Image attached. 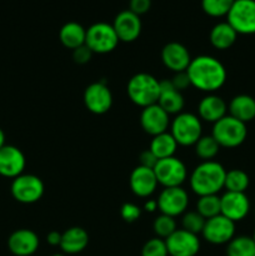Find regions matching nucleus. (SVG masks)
I'll return each mask as SVG.
<instances>
[{
    "label": "nucleus",
    "mask_w": 255,
    "mask_h": 256,
    "mask_svg": "<svg viewBox=\"0 0 255 256\" xmlns=\"http://www.w3.org/2000/svg\"><path fill=\"white\" fill-rule=\"evenodd\" d=\"M226 18L238 35L255 34V0H235Z\"/></svg>",
    "instance_id": "nucleus-8"
},
{
    "label": "nucleus",
    "mask_w": 255,
    "mask_h": 256,
    "mask_svg": "<svg viewBox=\"0 0 255 256\" xmlns=\"http://www.w3.org/2000/svg\"><path fill=\"white\" fill-rule=\"evenodd\" d=\"M144 209L146 210L148 212H156V210H158V202L155 199L148 200V202L144 204Z\"/></svg>",
    "instance_id": "nucleus-42"
},
{
    "label": "nucleus",
    "mask_w": 255,
    "mask_h": 256,
    "mask_svg": "<svg viewBox=\"0 0 255 256\" xmlns=\"http://www.w3.org/2000/svg\"><path fill=\"white\" fill-rule=\"evenodd\" d=\"M235 0H202V8L212 18L226 16Z\"/></svg>",
    "instance_id": "nucleus-32"
},
{
    "label": "nucleus",
    "mask_w": 255,
    "mask_h": 256,
    "mask_svg": "<svg viewBox=\"0 0 255 256\" xmlns=\"http://www.w3.org/2000/svg\"><path fill=\"white\" fill-rule=\"evenodd\" d=\"M86 29L76 22H69L62 26L59 32V40L66 49L75 50L85 45Z\"/></svg>",
    "instance_id": "nucleus-25"
},
{
    "label": "nucleus",
    "mask_w": 255,
    "mask_h": 256,
    "mask_svg": "<svg viewBox=\"0 0 255 256\" xmlns=\"http://www.w3.org/2000/svg\"><path fill=\"white\" fill-rule=\"evenodd\" d=\"M89 244V234L80 226H72L62 232L59 248L65 255H75L84 252Z\"/></svg>",
    "instance_id": "nucleus-23"
},
{
    "label": "nucleus",
    "mask_w": 255,
    "mask_h": 256,
    "mask_svg": "<svg viewBox=\"0 0 255 256\" xmlns=\"http://www.w3.org/2000/svg\"><path fill=\"white\" fill-rule=\"evenodd\" d=\"M12 198L22 204H34L42 198L45 185L39 176L34 174H22L12 179L10 186Z\"/></svg>",
    "instance_id": "nucleus-7"
},
{
    "label": "nucleus",
    "mask_w": 255,
    "mask_h": 256,
    "mask_svg": "<svg viewBox=\"0 0 255 256\" xmlns=\"http://www.w3.org/2000/svg\"><path fill=\"white\" fill-rule=\"evenodd\" d=\"M92 54H94V52H92L86 45H82V46H79L78 49L72 50V59H74V62H76V64L84 65L92 60Z\"/></svg>",
    "instance_id": "nucleus-37"
},
{
    "label": "nucleus",
    "mask_w": 255,
    "mask_h": 256,
    "mask_svg": "<svg viewBox=\"0 0 255 256\" xmlns=\"http://www.w3.org/2000/svg\"><path fill=\"white\" fill-rule=\"evenodd\" d=\"M250 179L249 175L240 169H232L226 172L225 175L224 188L226 192H245L249 188Z\"/></svg>",
    "instance_id": "nucleus-30"
},
{
    "label": "nucleus",
    "mask_w": 255,
    "mask_h": 256,
    "mask_svg": "<svg viewBox=\"0 0 255 256\" xmlns=\"http://www.w3.org/2000/svg\"><path fill=\"white\" fill-rule=\"evenodd\" d=\"M192 58L185 45L182 42H172L164 45L162 49V62L169 70L175 72H186Z\"/></svg>",
    "instance_id": "nucleus-20"
},
{
    "label": "nucleus",
    "mask_w": 255,
    "mask_h": 256,
    "mask_svg": "<svg viewBox=\"0 0 255 256\" xmlns=\"http://www.w3.org/2000/svg\"><path fill=\"white\" fill-rule=\"evenodd\" d=\"M206 220L195 210V212H185L182 218V229L192 232L195 235L202 234Z\"/></svg>",
    "instance_id": "nucleus-34"
},
{
    "label": "nucleus",
    "mask_w": 255,
    "mask_h": 256,
    "mask_svg": "<svg viewBox=\"0 0 255 256\" xmlns=\"http://www.w3.org/2000/svg\"><path fill=\"white\" fill-rule=\"evenodd\" d=\"M226 256H255V242L252 236H234V239L228 242Z\"/></svg>",
    "instance_id": "nucleus-28"
},
{
    "label": "nucleus",
    "mask_w": 255,
    "mask_h": 256,
    "mask_svg": "<svg viewBox=\"0 0 255 256\" xmlns=\"http://www.w3.org/2000/svg\"><path fill=\"white\" fill-rule=\"evenodd\" d=\"M250 212L249 198L245 192H226L220 196V214L232 222H242Z\"/></svg>",
    "instance_id": "nucleus-14"
},
{
    "label": "nucleus",
    "mask_w": 255,
    "mask_h": 256,
    "mask_svg": "<svg viewBox=\"0 0 255 256\" xmlns=\"http://www.w3.org/2000/svg\"><path fill=\"white\" fill-rule=\"evenodd\" d=\"M139 162H140L139 165H142V166L149 168V169H154L156 162H159V159H158V158L150 152V149H148V150H144V152L140 154Z\"/></svg>",
    "instance_id": "nucleus-40"
},
{
    "label": "nucleus",
    "mask_w": 255,
    "mask_h": 256,
    "mask_svg": "<svg viewBox=\"0 0 255 256\" xmlns=\"http://www.w3.org/2000/svg\"><path fill=\"white\" fill-rule=\"evenodd\" d=\"M165 244L169 256H195L200 250L199 236L184 229L175 230Z\"/></svg>",
    "instance_id": "nucleus-13"
},
{
    "label": "nucleus",
    "mask_w": 255,
    "mask_h": 256,
    "mask_svg": "<svg viewBox=\"0 0 255 256\" xmlns=\"http://www.w3.org/2000/svg\"><path fill=\"white\" fill-rule=\"evenodd\" d=\"M176 229L175 218L169 216V215L160 214L159 216L155 218L154 222H152V230H154L155 235L160 239H168Z\"/></svg>",
    "instance_id": "nucleus-33"
},
{
    "label": "nucleus",
    "mask_w": 255,
    "mask_h": 256,
    "mask_svg": "<svg viewBox=\"0 0 255 256\" xmlns=\"http://www.w3.org/2000/svg\"><path fill=\"white\" fill-rule=\"evenodd\" d=\"M39 236L30 229H18L8 239V249L15 256H32L38 252Z\"/></svg>",
    "instance_id": "nucleus-19"
},
{
    "label": "nucleus",
    "mask_w": 255,
    "mask_h": 256,
    "mask_svg": "<svg viewBox=\"0 0 255 256\" xmlns=\"http://www.w3.org/2000/svg\"><path fill=\"white\" fill-rule=\"evenodd\" d=\"M119 39L112 24L108 22H95L86 29L85 45L94 54H108L116 49Z\"/></svg>",
    "instance_id": "nucleus-6"
},
{
    "label": "nucleus",
    "mask_w": 255,
    "mask_h": 256,
    "mask_svg": "<svg viewBox=\"0 0 255 256\" xmlns=\"http://www.w3.org/2000/svg\"><path fill=\"white\" fill-rule=\"evenodd\" d=\"M126 92L132 102L142 109L158 104L160 98V80L148 72H138L128 82Z\"/></svg>",
    "instance_id": "nucleus-3"
},
{
    "label": "nucleus",
    "mask_w": 255,
    "mask_h": 256,
    "mask_svg": "<svg viewBox=\"0 0 255 256\" xmlns=\"http://www.w3.org/2000/svg\"><path fill=\"white\" fill-rule=\"evenodd\" d=\"M228 115V104L216 94H206L198 105V116L200 120L215 124Z\"/></svg>",
    "instance_id": "nucleus-21"
},
{
    "label": "nucleus",
    "mask_w": 255,
    "mask_h": 256,
    "mask_svg": "<svg viewBox=\"0 0 255 256\" xmlns=\"http://www.w3.org/2000/svg\"><path fill=\"white\" fill-rule=\"evenodd\" d=\"M252 239H254V242H255V230H254V234H252Z\"/></svg>",
    "instance_id": "nucleus-45"
},
{
    "label": "nucleus",
    "mask_w": 255,
    "mask_h": 256,
    "mask_svg": "<svg viewBox=\"0 0 255 256\" xmlns=\"http://www.w3.org/2000/svg\"><path fill=\"white\" fill-rule=\"evenodd\" d=\"M202 235L212 245L228 244L235 236V222L219 214L205 222Z\"/></svg>",
    "instance_id": "nucleus-12"
},
{
    "label": "nucleus",
    "mask_w": 255,
    "mask_h": 256,
    "mask_svg": "<svg viewBox=\"0 0 255 256\" xmlns=\"http://www.w3.org/2000/svg\"><path fill=\"white\" fill-rule=\"evenodd\" d=\"M46 242L52 246H59L60 242H62V232H56V230H52V232H50L46 235Z\"/></svg>",
    "instance_id": "nucleus-41"
},
{
    "label": "nucleus",
    "mask_w": 255,
    "mask_h": 256,
    "mask_svg": "<svg viewBox=\"0 0 255 256\" xmlns=\"http://www.w3.org/2000/svg\"><path fill=\"white\" fill-rule=\"evenodd\" d=\"M172 85H174L175 89H176L178 92H184V90L188 89L189 86H192L186 72H175L174 76L172 78Z\"/></svg>",
    "instance_id": "nucleus-38"
},
{
    "label": "nucleus",
    "mask_w": 255,
    "mask_h": 256,
    "mask_svg": "<svg viewBox=\"0 0 255 256\" xmlns=\"http://www.w3.org/2000/svg\"><path fill=\"white\" fill-rule=\"evenodd\" d=\"M112 28L116 32L119 42H132L142 34V25L139 15L128 9L122 10L115 16Z\"/></svg>",
    "instance_id": "nucleus-17"
},
{
    "label": "nucleus",
    "mask_w": 255,
    "mask_h": 256,
    "mask_svg": "<svg viewBox=\"0 0 255 256\" xmlns=\"http://www.w3.org/2000/svg\"><path fill=\"white\" fill-rule=\"evenodd\" d=\"M226 170L215 160L202 162L194 168L189 176L190 189L198 196L218 195L224 189Z\"/></svg>",
    "instance_id": "nucleus-2"
},
{
    "label": "nucleus",
    "mask_w": 255,
    "mask_h": 256,
    "mask_svg": "<svg viewBox=\"0 0 255 256\" xmlns=\"http://www.w3.org/2000/svg\"><path fill=\"white\" fill-rule=\"evenodd\" d=\"M212 136L216 140L220 148H238L245 142L248 136L246 124L230 115H225L222 119L212 124Z\"/></svg>",
    "instance_id": "nucleus-5"
},
{
    "label": "nucleus",
    "mask_w": 255,
    "mask_h": 256,
    "mask_svg": "<svg viewBox=\"0 0 255 256\" xmlns=\"http://www.w3.org/2000/svg\"><path fill=\"white\" fill-rule=\"evenodd\" d=\"M194 149L195 154L199 159H202V162H210L219 154L220 145L212 135H202L194 145Z\"/></svg>",
    "instance_id": "nucleus-29"
},
{
    "label": "nucleus",
    "mask_w": 255,
    "mask_h": 256,
    "mask_svg": "<svg viewBox=\"0 0 255 256\" xmlns=\"http://www.w3.org/2000/svg\"><path fill=\"white\" fill-rule=\"evenodd\" d=\"M129 185L135 196L150 198L156 192L159 182L155 176L154 169L138 165L130 174Z\"/></svg>",
    "instance_id": "nucleus-18"
},
{
    "label": "nucleus",
    "mask_w": 255,
    "mask_h": 256,
    "mask_svg": "<svg viewBox=\"0 0 255 256\" xmlns=\"http://www.w3.org/2000/svg\"><path fill=\"white\" fill-rule=\"evenodd\" d=\"M26 166L25 155L19 148L6 145L0 149V175L8 179H15L24 174Z\"/></svg>",
    "instance_id": "nucleus-15"
},
{
    "label": "nucleus",
    "mask_w": 255,
    "mask_h": 256,
    "mask_svg": "<svg viewBox=\"0 0 255 256\" xmlns=\"http://www.w3.org/2000/svg\"><path fill=\"white\" fill-rule=\"evenodd\" d=\"M210 44L218 50H226L235 44L238 39V32L232 29L228 22H218L210 30Z\"/></svg>",
    "instance_id": "nucleus-26"
},
{
    "label": "nucleus",
    "mask_w": 255,
    "mask_h": 256,
    "mask_svg": "<svg viewBox=\"0 0 255 256\" xmlns=\"http://www.w3.org/2000/svg\"><path fill=\"white\" fill-rule=\"evenodd\" d=\"M178 142L172 138V135L169 132H165L162 134L155 135L152 136L150 142L149 149L158 159H166V158L175 156V152L178 149Z\"/></svg>",
    "instance_id": "nucleus-27"
},
{
    "label": "nucleus",
    "mask_w": 255,
    "mask_h": 256,
    "mask_svg": "<svg viewBox=\"0 0 255 256\" xmlns=\"http://www.w3.org/2000/svg\"><path fill=\"white\" fill-rule=\"evenodd\" d=\"M170 134L179 146H194L202 136V120L192 112H180L170 122Z\"/></svg>",
    "instance_id": "nucleus-4"
},
{
    "label": "nucleus",
    "mask_w": 255,
    "mask_h": 256,
    "mask_svg": "<svg viewBox=\"0 0 255 256\" xmlns=\"http://www.w3.org/2000/svg\"><path fill=\"white\" fill-rule=\"evenodd\" d=\"M140 126L150 136L162 134L170 126V115L158 104L150 105L142 110Z\"/></svg>",
    "instance_id": "nucleus-16"
},
{
    "label": "nucleus",
    "mask_w": 255,
    "mask_h": 256,
    "mask_svg": "<svg viewBox=\"0 0 255 256\" xmlns=\"http://www.w3.org/2000/svg\"><path fill=\"white\" fill-rule=\"evenodd\" d=\"M52 256H66V255H65L64 252H62V254H60V252H59V254H58V252H56V254H52Z\"/></svg>",
    "instance_id": "nucleus-44"
},
{
    "label": "nucleus",
    "mask_w": 255,
    "mask_h": 256,
    "mask_svg": "<svg viewBox=\"0 0 255 256\" xmlns=\"http://www.w3.org/2000/svg\"><path fill=\"white\" fill-rule=\"evenodd\" d=\"M158 210L160 214L169 215L172 218L184 214L189 205V195L182 186L164 188L156 199Z\"/></svg>",
    "instance_id": "nucleus-10"
},
{
    "label": "nucleus",
    "mask_w": 255,
    "mask_h": 256,
    "mask_svg": "<svg viewBox=\"0 0 255 256\" xmlns=\"http://www.w3.org/2000/svg\"><path fill=\"white\" fill-rule=\"evenodd\" d=\"M120 216L126 222H135L142 216V209L134 202H125L120 209Z\"/></svg>",
    "instance_id": "nucleus-36"
},
{
    "label": "nucleus",
    "mask_w": 255,
    "mask_h": 256,
    "mask_svg": "<svg viewBox=\"0 0 255 256\" xmlns=\"http://www.w3.org/2000/svg\"><path fill=\"white\" fill-rule=\"evenodd\" d=\"M158 105L169 115H178L182 112L185 106L184 96L172 85V79L160 80V98Z\"/></svg>",
    "instance_id": "nucleus-22"
},
{
    "label": "nucleus",
    "mask_w": 255,
    "mask_h": 256,
    "mask_svg": "<svg viewBox=\"0 0 255 256\" xmlns=\"http://www.w3.org/2000/svg\"><path fill=\"white\" fill-rule=\"evenodd\" d=\"M228 112L230 116L246 124L255 119V99L246 94L236 95L230 100Z\"/></svg>",
    "instance_id": "nucleus-24"
},
{
    "label": "nucleus",
    "mask_w": 255,
    "mask_h": 256,
    "mask_svg": "<svg viewBox=\"0 0 255 256\" xmlns=\"http://www.w3.org/2000/svg\"><path fill=\"white\" fill-rule=\"evenodd\" d=\"M192 88L206 94H214L226 82L228 72L222 62L212 55L192 58L186 69Z\"/></svg>",
    "instance_id": "nucleus-1"
},
{
    "label": "nucleus",
    "mask_w": 255,
    "mask_h": 256,
    "mask_svg": "<svg viewBox=\"0 0 255 256\" xmlns=\"http://www.w3.org/2000/svg\"><path fill=\"white\" fill-rule=\"evenodd\" d=\"M4 145H5V134L4 132H2V128H0V149H2Z\"/></svg>",
    "instance_id": "nucleus-43"
},
{
    "label": "nucleus",
    "mask_w": 255,
    "mask_h": 256,
    "mask_svg": "<svg viewBox=\"0 0 255 256\" xmlns=\"http://www.w3.org/2000/svg\"><path fill=\"white\" fill-rule=\"evenodd\" d=\"M84 105L95 115L106 114L112 106V94L105 82H96L88 85L82 95Z\"/></svg>",
    "instance_id": "nucleus-11"
},
{
    "label": "nucleus",
    "mask_w": 255,
    "mask_h": 256,
    "mask_svg": "<svg viewBox=\"0 0 255 256\" xmlns=\"http://www.w3.org/2000/svg\"><path fill=\"white\" fill-rule=\"evenodd\" d=\"M196 212L205 220L220 214V196L218 195H205L199 196L196 202Z\"/></svg>",
    "instance_id": "nucleus-31"
},
{
    "label": "nucleus",
    "mask_w": 255,
    "mask_h": 256,
    "mask_svg": "<svg viewBox=\"0 0 255 256\" xmlns=\"http://www.w3.org/2000/svg\"><path fill=\"white\" fill-rule=\"evenodd\" d=\"M152 6V0H130L129 10L136 15H142L148 12Z\"/></svg>",
    "instance_id": "nucleus-39"
},
{
    "label": "nucleus",
    "mask_w": 255,
    "mask_h": 256,
    "mask_svg": "<svg viewBox=\"0 0 255 256\" xmlns=\"http://www.w3.org/2000/svg\"><path fill=\"white\" fill-rule=\"evenodd\" d=\"M158 182L164 188L182 186L188 179V169L176 156L160 159L154 168Z\"/></svg>",
    "instance_id": "nucleus-9"
},
{
    "label": "nucleus",
    "mask_w": 255,
    "mask_h": 256,
    "mask_svg": "<svg viewBox=\"0 0 255 256\" xmlns=\"http://www.w3.org/2000/svg\"><path fill=\"white\" fill-rule=\"evenodd\" d=\"M142 256H169L165 240L158 236L148 240L142 249Z\"/></svg>",
    "instance_id": "nucleus-35"
}]
</instances>
